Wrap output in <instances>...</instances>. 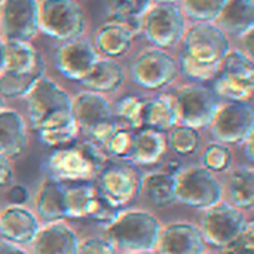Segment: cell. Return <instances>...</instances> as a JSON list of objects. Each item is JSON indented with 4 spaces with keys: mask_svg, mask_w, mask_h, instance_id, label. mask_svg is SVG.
I'll return each instance as SVG.
<instances>
[{
    "mask_svg": "<svg viewBox=\"0 0 254 254\" xmlns=\"http://www.w3.org/2000/svg\"><path fill=\"white\" fill-rule=\"evenodd\" d=\"M107 161L100 146L92 141L70 143L55 147L48 159L46 170L54 180L63 183L95 180L98 171Z\"/></svg>",
    "mask_w": 254,
    "mask_h": 254,
    "instance_id": "cell-1",
    "label": "cell"
},
{
    "mask_svg": "<svg viewBox=\"0 0 254 254\" xmlns=\"http://www.w3.org/2000/svg\"><path fill=\"white\" fill-rule=\"evenodd\" d=\"M30 124L34 131L65 124L73 118L71 98L52 79L40 77L25 95Z\"/></svg>",
    "mask_w": 254,
    "mask_h": 254,
    "instance_id": "cell-2",
    "label": "cell"
},
{
    "mask_svg": "<svg viewBox=\"0 0 254 254\" xmlns=\"http://www.w3.org/2000/svg\"><path fill=\"white\" fill-rule=\"evenodd\" d=\"M161 225L155 216L146 211L118 214L106 228V241L115 249L129 252H152L156 247Z\"/></svg>",
    "mask_w": 254,
    "mask_h": 254,
    "instance_id": "cell-3",
    "label": "cell"
},
{
    "mask_svg": "<svg viewBox=\"0 0 254 254\" xmlns=\"http://www.w3.org/2000/svg\"><path fill=\"white\" fill-rule=\"evenodd\" d=\"M71 113L89 141L100 146L106 137L118 127L113 115V107L103 94L82 91L71 100Z\"/></svg>",
    "mask_w": 254,
    "mask_h": 254,
    "instance_id": "cell-4",
    "label": "cell"
},
{
    "mask_svg": "<svg viewBox=\"0 0 254 254\" xmlns=\"http://www.w3.org/2000/svg\"><path fill=\"white\" fill-rule=\"evenodd\" d=\"M39 31L55 40H71L85 31V15L76 0H40Z\"/></svg>",
    "mask_w": 254,
    "mask_h": 254,
    "instance_id": "cell-5",
    "label": "cell"
},
{
    "mask_svg": "<svg viewBox=\"0 0 254 254\" xmlns=\"http://www.w3.org/2000/svg\"><path fill=\"white\" fill-rule=\"evenodd\" d=\"M186 30L185 13L176 3L150 4L141 16V34L155 48L176 46Z\"/></svg>",
    "mask_w": 254,
    "mask_h": 254,
    "instance_id": "cell-6",
    "label": "cell"
},
{
    "mask_svg": "<svg viewBox=\"0 0 254 254\" xmlns=\"http://www.w3.org/2000/svg\"><path fill=\"white\" fill-rule=\"evenodd\" d=\"M64 219H86L110 223L118 216L115 208L89 182L64 183Z\"/></svg>",
    "mask_w": 254,
    "mask_h": 254,
    "instance_id": "cell-7",
    "label": "cell"
},
{
    "mask_svg": "<svg viewBox=\"0 0 254 254\" xmlns=\"http://www.w3.org/2000/svg\"><path fill=\"white\" fill-rule=\"evenodd\" d=\"M171 97L177 124L193 129L208 127L220 104L216 92L199 83L183 86L173 92Z\"/></svg>",
    "mask_w": 254,
    "mask_h": 254,
    "instance_id": "cell-8",
    "label": "cell"
},
{
    "mask_svg": "<svg viewBox=\"0 0 254 254\" xmlns=\"http://www.w3.org/2000/svg\"><path fill=\"white\" fill-rule=\"evenodd\" d=\"M95 180L101 195L118 210L131 202L141 189V176L137 167L124 159H107Z\"/></svg>",
    "mask_w": 254,
    "mask_h": 254,
    "instance_id": "cell-9",
    "label": "cell"
},
{
    "mask_svg": "<svg viewBox=\"0 0 254 254\" xmlns=\"http://www.w3.org/2000/svg\"><path fill=\"white\" fill-rule=\"evenodd\" d=\"M220 198L222 185L207 168L190 167L176 174V201L193 208H210Z\"/></svg>",
    "mask_w": 254,
    "mask_h": 254,
    "instance_id": "cell-10",
    "label": "cell"
},
{
    "mask_svg": "<svg viewBox=\"0 0 254 254\" xmlns=\"http://www.w3.org/2000/svg\"><path fill=\"white\" fill-rule=\"evenodd\" d=\"M213 138L222 144H238L253 135L254 113L247 101L220 103L211 124Z\"/></svg>",
    "mask_w": 254,
    "mask_h": 254,
    "instance_id": "cell-11",
    "label": "cell"
},
{
    "mask_svg": "<svg viewBox=\"0 0 254 254\" xmlns=\"http://www.w3.org/2000/svg\"><path fill=\"white\" fill-rule=\"evenodd\" d=\"M246 225V217L238 208L226 202H217L202 216L199 232L204 243L225 249L241 235Z\"/></svg>",
    "mask_w": 254,
    "mask_h": 254,
    "instance_id": "cell-12",
    "label": "cell"
},
{
    "mask_svg": "<svg viewBox=\"0 0 254 254\" xmlns=\"http://www.w3.org/2000/svg\"><path fill=\"white\" fill-rule=\"evenodd\" d=\"M183 52L202 64H220L228 54L229 40L226 33L211 22H195L183 34Z\"/></svg>",
    "mask_w": 254,
    "mask_h": 254,
    "instance_id": "cell-13",
    "label": "cell"
},
{
    "mask_svg": "<svg viewBox=\"0 0 254 254\" xmlns=\"http://www.w3.org/2000/svg\"><path fill=\"white\" fill-rule=\"evenodd\" d=\"M176 60L159 48L141 52L131 64V80L144 89L156 91L168 86L177 77Z\"/></svg>",
    "mask_w": 254,
    "mask_h": 254,
    "instance_id": "cell-14",
    "label": "cell"
},
{
    "mask_svg": "<svg viewBox=\"0 0 254 254\" xmlns=\"http://www.w3.org/2000/svg\"><path fill=\"white\" fill-rule=\"evenodd\" d=\"M0 21L7 40L30 42L39 31V1L3 0Z\"/></svg>",
    "mask_w": 254,
    "mask_h": 254,
    "instance_id": "cell-15",
    "label": "cell"
},
{
    "mask_svg": "<svg viewBox=\"0 0 254 254\" xmlns=\"http://www.w3.org/2000/svg\"><path fill=\"white\" fill-rule=\"evenodd\" d=\"M97 60L98 52L95 48L88 40L77 37L65 40L57 49L54 63L61 76L74 82H82Z\"/></svg>",
    "mask_w": 254,
    "mask_h": 254,
    "instance_id": "cell-16",
    "label": "cell"
},
{
    "mask_svg": "<svg viewBox=\"0 0 254 254\" xmlns=\"http://www.w3.org/2000/svg\"><path fill=\"white\" fill-rule=\"evenodd\" d=\"M204 246L199 229L188 223L167 226L156 243L159 254H204Z\"/></svg>",
    "mask_w": 254,
    "mask_h": 254,
    "instance_id": "cell-17",
    "label": "cell"
},
{
    "mask_svg": "<svg viewBox=\"0 0 254 254\" xmlns=\"http://www.w3.org/2000/svg\"><path fill=\"white\" fill-rule=\"evenodd\" d=\"M39 231V222L33 213L18 205L0 213V235L12 244L31 243Z\"/></svg>",
    "mask_w": 254,
    "mask_h": 254,
    "instance_id": "cell-18",
    "label": "cell"
},
{
    "mask_svg": "<svg viewBox=\"0 0 254 254\" xmlns=\"http://www.w3.org/2000/svg\"><path fill=\"white\" fill-rule=\"evenodd\" d=\"M33 254H77L79 240L76 232L64 223H52L37 231Z\"/></svg>",
    "mask_w": 254,
    "mask_h": 254,
    "instance_id": "cell-19",
    "label": "cell"
},
{
    "mask_svg": "<svg viewBox=\"0 0 254 254\" xmlns=\"http://www.w3.org/2000/svg\"><path fill=\"white\" fill-rule=\"evenodd\" d=\"M27 143V127L22 116L9 109H0V155L13 158L22 153Z\"/></svg>",
    "mask_w": 254,
    "mask_h": 254,
    "instance_id": "cell-20",
    "label": "cell"
},
{
    "mask_svg": "<svg viewBox=\"0 0 254 254\" xmlns=\"http://www.w3.org/2000/svg\"><path fill=\"white\" fill-rule=\"evenodd\" d=\"M124 79L125 74L121 64L112 58H98L80 83L88 91L109 94L119 89L124 83Z\"/></svg>",
    "mask_w": 254,
    "mask_h": 254,
    "instance_id": "cell-21",
    "label": "cell"
},
{
    "mask_svg": "<svg viewBox=\"0 0 254 254\" xmlns=\"http://www.w3.org/2000/svg\"><path fill=\"white\" fill-rule=\"evenodd\" d=\"M167 149V140L161 131L140 128L134 132V146L128 161L134 165H153L159 162Z\"/></svg>",
    "mask_w": 254,
    "mask_h": 254,
    "instance_id": "cell-22",
    "label": "cell"
},
{
    "mask_svg": "<svg viewBox=\"0 0 254 254\" xmlns=\"http://www.w3.org/2000/svg\"><path fill=\"white\" fill-rule=\"evenodd\" d=\"M216 21L226 33L244 34L254 25V0H225Z\"/></svg>",
    "mask_w": 254,
    "mask_h": 254,
    "instance_id": "cell-23",
    "label": "cell"
},
{
    "mask_svg": "<svg viewBox=\"0 0 254 254\" xmlns=\"http://www.w3.org/2000/svg\"><path fill=\"white\" fill-rule=\"evenodd\" d=\"M134 34L116 21L109 19L95 34V51L106 58L125 55L132 45Z\"/></svg>",
    "mask_w": 254,
    "mask_h": 254,
    "instance_id": "cell-24",
    "label": "cell"
},
{
    "mask_svg": "<svg viewBox=\"0 0 254 254\" xmlns=\"http://www.w3.org/2000/svg\"><path fill=\"white\" fill-rule=\"evenodd\" d=\"M4 45H6V57H4L3 71L7 73L30 71L45 64L43 57L36 51V48L30 42L7 40L4 42Z\"/></svg>",
    "mask_w": 254,
    "mask_h": 254,
    "instance_id": "cell-25",
    "label": "cell"
},
{
    "mask_svg": "<svg viewBox=\"0 0 254 254\" xmlns=\"http://www.w3.org/2000/svg\"><path fill=\"white\" fill-rule=\"evenodd\" d=\"M64 183L58 180H46L37 192L36 196V213L39 217L48 222L64 219V205H63Z\"/></svg>",
    "mask_w": 254,
    "mask_h": 254,
    "instance_id": "cell-26",
    "label": "cell"
},
{
    "mask_svg": "<svg viewBox=\"0 0 254 254\" xmlns=\"http://www.w3.org/2000/svg\"><path fill=\"white\" fill-rule=\"evenodd\" d=\"M213 91L219 98L228 101H247L252 98L254 89V76H243L219 71L211 80Z\"/></svg>",
    "mask_w": 254,
    "mask_h": 254,
    "instance_id": "cell-27",
    "label": "cell"
},
{
    "mask_svg": "<svg viewBox=\"0 0 254 254\" xmlns=\"http://www.w3.org/2000/svg\"><path fill=\"white\" fill-rule=\"evenodd\" d=\"M176 125H177V118H176L171 94L161 95L146 101L144 113H143V127L164 132V131H170Z\"/></svg>",
    "mask_w": 254,
    "mask_h": 254,
    "instance_id": "cell-28",
    "label": "cell"
},
{
    "mask_svg": "<svg viewBox=\"0 0 254 254\" xmlns=\"http://www.w3.org/2000/svg\"><path fill=\"white\" fill-rule=\"evenodd\" d=\"M155 205H170L176 201V176L153 173L141 177V189Z\"/></svg>",
    "mask_w": 254,
    "mask_h": 254,
    "instance_id": "cell-29",
    "label": "cell"
},
{
    "mask_svg": "<svg viewBox=\"0 0 254 254\" xmlns=\"http://www.w3.org/2000/svg\"><path fill=\"white\" fill-rule=\"evenodd\" d=\"M45 64L36 67L30 71L21 73H0V97L3 98H16L25 97L27 92L33 88V85L45 76Z\"/></svg>",
    "mask_w": 254,
    "mask_h": 254,
    "instance_id": "cell-30",
    "label": "cell"
},
{
    "mask_svg": "<svg viewBox=\"0 0 254 254\" xmlns=\"http://www.w3.org/2000/svg\"><path fill=\"white\" fill-rule=\"evenodd\" d=\"M144 106H146V100L135 95H125L119 98L113 109V115L118 125L132 131L143 128Z\"/></svg>",
    "mask_w": 254,
    "mask_h": 254,
    "instance_id": "cell-31",
    "label": "cell"
},
{
    "mask_svg": "<svg viewBox=\"0 0 254 254\" xmlns=\"http://www.w3.org/2000/svg\"><path fill=\"white\" fill-rule=\"evenodd\" d=\"M229 193L237 208L250 210L254 204L253 168H240L229 179Z\"/></svg>",
    "mask_w": 254,
    "mask_h": 254,
    "instance_id": "cell-32",
    "label": "cell"
},
{
    "mask_svg": "<svg viewBox=\"0 0 254 254\" xmlns=\"http://www.w3.org/2000/svg\"><path fill=\"white\" fill-rule=\"evenodd\" d=\"M134 132L135 131L118 125L100 144V149L107 156V159L113 158L128 161L134 146Z\"/></svg>",
    "mask_w": 254,
    "mask_h": 254,
    "instance_id": "cell-33",
    "label": "cell"
},
{
    "mask_svg": "<svg viewBox=\"0 0 254 254\" xmlns=\"http://www.w3.org/2000/svg\"><path fill=\"white\" fill-rule=\"evenodd\" d=\"M36 132H37V138L40 143H43L48 147L55 149V147H61V146L76 141L79 135V127L76 121L71 119L65 124L51 127V128H43Z\"/></svg>",
    "mask_w": 254,
    "mask_h": 254,
    "instance_id": "cell-34",
    "label": "cell"
},
{
    "mask_svg": "<svg viewBox=\"0 0 254 254\" xmlns=\"http://www.w3.org/2000/svg\"><path fill=\"white\" fill-rule=\"evenodd\" d=\"M168 143L176 153L188 156V155L195 153L199 149L201 137H199L198 129H193L185 125H176L174 128L170 129Z\"/></svg>",
    "mask_w": 254,
    "mask_h": 254,
    "instance_id": "cell-35",
    "label": "cell"
},
{
    "mask_svg": "<svg viewBox=\"0 0 254 254\" xmlns=\"http://www.w3.org/2000/svg\"><path fill=\"white\" fill-rule=\"evenodd\" d=\"M183 1L185 13L195 22L216 21L225 0H180Z\"/></svg>",
    "mask_w": 254,
    "mask_h": 254,
    "instance_id": "cell-36",
    "label": "cell"
},
{
    "mask_svg": "<svg viewBox=\"0 0 254 254\" xmlns=\"http://www.w3.org/2000/svg\"><path fill=\"white\" fill-rule=\"evenodd\" d=\"M179 63H180L182 73L193 82H201V83L202 82H211L219 73V64L198 63V61L192 60L189 55H186L185 52L180 54Z\"/></svg>",
    "mask_w": 254,
    "mask_h": 254,
    "instance_id": "cell-37",
    "label": "cell"
},
{
    "mask_svg": "<svg viewBox=\"0 0 254 254\" xmlns=\"http://www.w3.org/2000/svg\"><path fill=\"white\" fill-rule=\"evenodd\" d=\"M150 4L152 0H106L109 19L141 18Z\"/></svg>",
    "mask_w": 254,
    "mask_h": 254,
    "instance_id": "cell-38",
    "label": "cell"
},
{
    "mask_svg": "<svg viewBox=\"0 0 254 254\" xmlns=\"http://www.w3.org/2000/svg\"><path fill=\"white\" fill-rule=\"evenodd\" d=\"M202 167L208 171H225L231 167L232 162V153L226 147V144L222 143H213L202 152Z\"/></svg>",
    "mask_w": 254,
    "mask_h": 254,
    "instance_id": "cell-39",
    "label": "cell"
},
{
    "mask_svg": "<svg viewBox=\"0 0 254 254\" xmlns=\"http://www.w3.org/2000/svg\"><path fill=\"white\" fill-rule=\"evenodd\" d=\"M223 254H254V226L252 222H249L241 232V235L231 243L225 250Z\"/></svg>",
    "mask_w": 254,
    "mask_h": 254,
    "instance_id": "cell-40",
    "label": "cell"
},
{
    "mask_svg": "<svg viewBox=\"0 0 254 254\" xmlns=\"http://www.w3.org/2000/svg\"><path fill=\"white\" fill-rule=\"evenodd\" d=\"M77 254H116V249L106 240L91 238L79 243Z\"/></svg>",
    "mask_w": 254,
    "mask_h": 254,
    "instance_id": "cell-41",
    "label": "cell"
},
{
    "mask_svg": "<svg viewBox=\"0 0 254 254\" xmlns=\"http://www.w3.org/2000/svg\"><path fill=\"white\" fill-rule=\"evenodd\" d=\"M6 196H7V201L10 204L19 205V204H24L27 201L28 193H27V189L25 188H22V186H13V188L9 189V192H7Z\"/></svg>",
    "mask_w": 254,
    "mask_h": 254,
    "instance_id": "cell-42",
    "label": "cell"
},
{
    "mask_svg": "<svg viewBox=\"0 0 254 254\" xmlns=\"http://www.w3.org/2000/svg\"><path fill=\"white\" fill-rule=\"evenodd\" d=\"M12 179V167L6 156L0 155V186H4Z\"/></svg>",
    "mask_w": 254,
    "mask_h": 254,
    "instance_id": "cell-43",
    "label": "cell"
},
{
    "mask_svg": "<svg viewBox=\"0 0 254 254\" xmlns=\"http://www.w3.org/2000/svg\"><path fill=\"white\" fill-rule=\"evenodd\" d=\"M253 28L246 31L244 34H241V40H243V52L250 58L253 60Z\"/></svg>",
    "mask_w": 254,
    "mask_h": 254,
    "instance_id": "cell-44",
    "label": "cell"
},
{
    "mask_svg": "<svg viewBox=\"0 0 254 254\" xmlns=\"http://www.w3.org/2000/svg\"><path fill=\"white\" fill-rule=\"evenodd\" d=\"M0 254H27L22 249L16 247L15 244L12 243H7V241H3L0 243Z\"/></svg>",
    "mask_w": 254,
    "mask_h": 254,
    "instance_id": "cell-45",
    "label": "cell"
},
{
    "mask_svg": "<svg viewBox=\"0 0 254 254\" xmlns=\"http://www.w3.org/2000/svg\"><path fill=\"white\" fill-rule=\"evenodd\" d=\"M243 146H244V153H246L249 162H253V135H250L247 140H244Z\"/></svg>",
    "mask_w": 254,
    "mask_h": 254,
    "instance_id": "cell-46",
    "label": "cell"
},
{
    "mask_svg": "<svg viewBox=\"0 0 254 254\" xmlns=\"http://www.w3.org/2000/svg\"><path fill=\"white\" fill-rule=\"evenodd\" d=\"M179 171H180V164H179V162H176V161H168L162 173H167V174H173V176H176V173H179Z\"/></svg>",
    "mask_w": 254,
    "mask_h": 254,
    "instance_id": "cell-47",
    "label": "cell"
},
{
    "mask_svg": "<svg viewBox=\"0 0 254 254\" xmlns=\"http://www.w3.org/2000/svg\"><path fill=\"white\" fill-rule=\"evenodd\" d=\"M4 57H6V45L4 42L0 39V73L4 68Z\"/></svg>",
    "mask_w": 254,
    "mask_h": 254,
    "instance_id": "cell-48",
    "label": "cell"
},
{
    "mask_svg": "<svg viewBox=\"0 0 254 254\" xmlns=\"http://www.w3.org/2000/svg\"><path fill=\"white\" fill-rule=\"evenodd\" d=\"M152 1H155V3H177L180 0H152Z\"/></svg>",
    "mask_w": 254,
    "mask_h": 254,
    "instance_id": "cell-49",
    "label": "cell"
},
{
    "mask_svg": "<svg viewBox=\"0 0 254 254\" xmlns=\"http://www.w3.org/2000/svg\"><path fill=\"white\" fill-rule=\"evenodd\" d=\"M134 254H156V253H152V252H137V253Z\"/></svg>",
    "mask_w": 254,
    "mask_h": 254,
    "instance_id": "cell-50",
    "label": "cell"
},
{
    "mask_svg": "<svg viewBox=\"0 0 254 254\" xmlns=\"http://www.w3.org/2000/svg\"><path fill=\"white\" fill-rule=\"evenodd\" d=\"M0 109H3V98L0 97Z\"/></svg>",
    "mask_w": 254,
    "mask_h": 254,
    "instance_id": "cell-51",
    "label": "cell"
},
{
    "mask_svg": "<svg viewBox=\"0 0 254 254\" xmlns=\"http://www.w3.org/2000/svg\"><path fill=\"white\" fill-rule=\"evenodd\" d=\"M211 254H223V253H211Z\"/></svg>",
    "mask_w": 254,
    "mask_h": 254,
    "instance_id": "cell-52",
    "label": "cell"
},
{
    "mask_svg": "<svg viewBox=\"0 0 254 254\" xmlns=\"http://www.w3.org/2000/svg\"><path fill=\"white\" fill-rule=\"evenodd\" d=\"M1 1H3V0H0V3H1Z\"/></svg>",
    "mask_w": 254,
    "mask_h": 254,
    "instance_id": "cell-53",
    "label": "cell"
}]
</instances>
